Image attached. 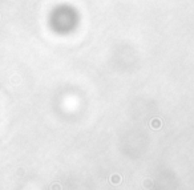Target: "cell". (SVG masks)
Segmentation results:
<instances>
[{
	"label": "cell",
	"mask_w": 194,
	"mask_h": 190,
	"mask_svg": "<svg viewBox=\"0 0 194 190\" xmlns=\"http://www.w3.org/2000/svg\"><path fill=\"white\" fill-rule=\"evenodd\" d=\"M150 128L154 129V130H158V129L162 128V120H159V118H153L150 121Z\"/></svg>",
	"instance_id": "obj_1"
},
{
	"label": "cell",
	"mask_w": 194,
	"mask_h": 190,
	"mask_svg": "<svg viewBox=\"0 0 194 190\" xmlns=\"http://www.w3.org/2000/svg\"><path fill=\"white\" fill-rule=\"evenodd\" d=\"M110 182H112L113 185H118V183L121 182V177L118 174H113L112 178H110Z\"/></svg>",
	"instance_id": "obj_2"
}]
</instances>
